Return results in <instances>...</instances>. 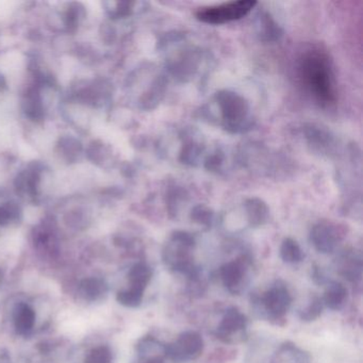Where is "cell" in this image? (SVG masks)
I'll return each mask as SVG.
<instances>
[{"label":"cell","mask_w":363,"mask_h":363,"mask_svg":"<svg viewBox=\"0 0 363 363\" xmlns=\"http://www.w3.org/2000/svg\"><path fill=\"white\" fill-rule=\"evenodd\" d=\"M35 309L26 303H20L13 310V324L16 333L20 335H28L35 328Z\"/></svg>","instance_id":"cell-20"},{"label":"cell","mask_w":363,"mask_h":363,"mask_svg":"<svg viewBox=\"0 0 363 363\" xmlns=\"http://www.w3.org/2000/svg\"><path fill=\"white\" fill-rule=\"evenodd\" d=\"M214 101L220 114V125L233 135L252 130L254 118L250 104L239 93L230 90L218 91Z\"/></svg>","instance_id":"cell-3"},{"label":"cell","mask_w":363,"mask_h":363,"mask_svg":"<svg viewBox=\"0 0 363 363\" xmlns=\"http://www.w3.org/2000/svg\"><path fill=\"white\" fill-rule=\"evenodd\" d=\"M191 220L205 228H211L214 223V212L205 205L195 206L191 212Z\"/></svg>","instance_id":"cell-29"},{"label":"cell","mask_w":363,"mask_h":363,"mask_svg":"<svg viewBox=\"0 0 363 363\" xmlns=\"http://www.w3.org/2000/svg\"><path fill=\"white\" fill-rule=\"evenodd\" d=\"M205 342L201 333L186 330L180 333L173 342L167 344V357L175 363L196 360L203 354Z\"/></svg>","instance_id":"cell-7"},{"label":"cell","mask_w":363,"mask_h":363,"mask_svg":"<svg viewBox=\"0 0 363 363\" xmlns=\"http://www.w3.org/2000/svg\"><path fill=\"white\" fill-rule=\"evenodd\" d=\"M335 271L344 279L357 284L362 278V258L356 250H346L335 260Z\"/></svg>","instance_id":"cell-14"},{"label":"cell","mask_w":363,"mask_h":363,"mask_svg":"<svg viewBox=\"0 0 363 363\" xmlns=\"http://www.w3.org/2000/svg\"><path fill=\"white\" fill-rule=\"evenodd\" d=\"M323 309H324V303H323L322 297H312L310 303L299 311V318L303 322H313L320 318Z\"/></svg>","instance_id":"cell-28"},{"label":"cell","mask_w":363,"mask_h":363,"mask_svg":"<svg viewBox=\"0 0 363 363\" xmlns=\"http://www.w3.org/2000/svg\"><path fill=\"white\" fill-rule=\"evenodd\" d=\"M137 359L133 363H167V344L154 337H144L137 344Z\"/></svg>","instance_id":"cell-13"},{"label":"cell","mask_w":363,"mask_h":363,"mask_svg":"<svg viewBox=\"0 0 363 363\" xmlns=\"http://www.w3.org/2000/svg\"><path fill=\"white\" fill-rule=\"evenodd\" d=\"M255 303L262 318L273 324L279 325L290 310L292 296L286 284L281 280H277L261 296L257 297Z\"/></svg>","instance_id":"cell-4"},{"label":"cell","mask_w":363,"mask_h":363,"mask_svg":"<svg viewBox=\"0 0 363 363\" xmlns=\"http://www.w3.org/2000/svg\"><path fill=\"white\" fill-rule=\"evenodd\" d=\"M45 174V165L33 161L21 169L14 180L16 194L23 201L38 205L42 199V180Z\"/></svg>","instance_id":"cell-6"},{"label":"cell","mask_w":363,"mask_h":363,"mask_svg":"<svg viewBox=\"0 0 363 363\" xmlns=\"http://www.w3.org/2000/svg\"><path fill=\"white\" fill-rule=\"evenodd\" d=\"M244 212L250 228H259L267 224L269 218V206L259 197H250L244 201Z\"/></svg>","instance_id":"cell-16"},{"label":"cell","mask_w":363,"mask_h":363,"mask_svg":"<svg viewBox=\"0 0 363 363\" xmlns=\"http://www.w3.org/2000/svg\"><path fill=\"white\" fill-rule=\"evenodd\" d=\"M223 161H224L223 152H220V150L213 152V155L208 157L207 160H206V169H209V171H218L222 167Z\"/></svg>","instance_id":"cell-32"},{"label":"cell","mask_w":363,"mask_h":363,"mask_svg":"<svg viewBox=\"0 0 363 363\" xmlns=\"http://www.w3.org/2000/svg\"><path fill=\"white\" fill-rule=\"evenodd\" d=\"M195 248L194 235L186 231H174L163 246V264L173 273L186 276L192 282L196 281L201 277V269L194 262Z\"/></svg>","instance_id":"cell-2"},{"label":"cell","mask_w":363,"mask_h":363,"mask_svg":"<svg viewBox=\"0 0 363 363\" xmlns=\"http://www.w3.org/2000/svg\"><path fill=\"white\" fill-rule=\"evenodd\" d=\"M111 91L110 86L105 80H91V82H79L73 89L72 96L77 101H82L93 107H101L105 105L110 99Z\"/></svg>","instance_id":"cell-11"},{"label":"cell","mask_w":363,"mask_h":363,"mask_svg":"<svg viewBox=\"0 0 363 363\" xmlns=\"http://www.w3.org/2000/svg\"><path fill=\"white\" fill-rule=\"evenodd\" d=\"M257 6L254 0H238L220 5L199 8L195 16L199 22L210 25H223L241 20Z\"/></svg>","instance_id":"cell-5"},{"label":"cell","mask_w":363,"mask_h":363,"mask_svg":"<svg viewBox=\"0 0 363 363\" xmlns=\"http://www.w3.org/2000/svg\"><path fill=\"white\" fill-rule=\"evenodd\" d=\"M137 3H128V1H110L105 3L106 11L111 16V18H124L133 14L135 6Z\"/></svg>","instance_id":"cell-27"},{"label":"cell","mask_w":363,"mask_h":363,"mask_svg":"<svg viewBox=\"0 0 363 363\" xmlns=\"http://www.w3.org/2000/svg\"><path fill=\"white\" fill-rule=\"evenodd\" d=\"M344 229L330 220H320L310 230V243L316 252L331 255L337 252L344 239Z\"/></svg>","instance_id":"cell-9"},{"label":"cell","mask_w":363,"mask_h":363,"mask_svg":"<svg viewBox=\"0 0 363 363\" xmlns=\"http://www.w3.org/2000/svg\"><path fill=\"white\" fill-rule=\"evenodd\" d=\"M45 86H50L35 79V84L27 88L23 96V111L33 122H41L45 118L46 108L42 96V89Z\"/></svg>","instance_id":"cell-12"},{"label":"cell","mask_w":363,"mask_h":363,"mask_svg":"<svg viewBox=\"0 0 363 363\" xmlns=\"http://www.w3.org/2000/svg\"><path fill=\"white\" fill-rule=\"evenodd\" d=\"M84 363H113V354L107 345L97 346L89 352Z\"/></svg>","instance_id":"cell-30"},{"label":"cell","mask_w":363,"mask_h":363,"mask_svg":"<svg viewBox=\"0 0 363 363\" xmlns=\"http://www.w3.org/2000/svg\"><path fill=\"white\" fill-rule=\"evenodd\" d=\"M306 139L308 143L320 152H330L333 146V138L330 133L320 127L310 125L305 129Z\"/></svg>","instance_id":"cell-23"},{"label":"cell","mask_w":363,"mask_h":363,"mask_svg":"<svg viewBox=\"0 0 363 363\" xmlns=\"http://www.w3.org/2000/svg\"><path fill=\"white\" fill-rule=\"evenodd\" d=\"M297 76L303 90L320 107H330L335 104L337 84L326 52L318 48L303 52L297 63Z\"/></svg>","instance_id":"cell-1"},{"label":"cell","mask_w":363,"mask_h":363,"mask_svg":"<svg viewBox=\"0 0 363 363\" xmlns=\"http://www.w3.org/2000/svg\"><path fill=\"white\" fill-rule=\"evenodd\" d=\"M250 261L246 257L233 259L222 265L220 281L227 292L240 295L246 290L250 281Z\"/></svg>","instance_id":"cell-8"},{"label":"cell","mask_w":363,"mask_h":363,"mask_svg":"<svg viewBox=\"0 0 363 363\" xmlns=\"http://www.w3.org/2000/svg\"><path fill=\"white\" fill-rule=\"evenodd\" d=\"M257 33L261 41L267 43L279 41L284 30L269 12H261L257 18Z\"/></svg>","instance_id":"cell-19"},{"label":"cell","mask_w":363,"mask_h":363,"mask_svg":"<svg viewBox=\"0 0 363 363\" xmlns=\"http://www.w3.org/2000/svg\"><path fill=\"white\" fill-rule=\"evenodd\" d=\"M86 18V9L79 3L67 4L65 11L61 14V22L63 28L67 33H74L77 30L82 21Z\"/></svg>","instance_id":"cell-24"},{"label":"cell","mask_w":363,"mask_h":363,"mask_svg":"<svg viewBox=\"0 0 363 363\" xmlns=\"http://www.w3.org/2000/svg\"><path fill=\"white\" fill-rule=\"evenodd\" d=\"M23 218V209L16 199H10L7 193L0 190V227L18 225Z\"/></svg>","instance_id":"cell-17"},{"label":"cell","mask_w":363,"mask_h":363,"mask_svg":"<svg viewBox=\"0 0 363 363\" xmlns=\"http://www.w3.org/2000/svg\"><path fill=\"white\" fill-rule=\"evenodd\" d=\"M348 299V290L343 284L339 281H329L325 289L324 294L322 296V301L324 307L340 311L345 307Z\"/></svg>","instance_id":"cell-18"},{"label":"cell","mask_w":363,"mask_h":363,"mask_svg":"<svg viewBox=\"0 0 363 363\" xmlns=\"http://www.w3.org/2000/svg\"><path fill=\"white\" fill-rule=\"evenodd\" d=\"M201 152H203V147H201L199 143L194 141L188 142L184 145L180 160L186 164L195 165L199 161Z\"/></svg>","instance_id":"cell-31"},{"label":"cell","mask_w":363,"mask_h":363,"mask_svg":"<svg viewBox=\"0 0 363 363\" xmlns=\"http://www.w3.org/2000/svg\"><path fill=\"white\" fill-rule=\"evenodd\" d=\"M108 292V286L101 278H86L80 282L78 293L80 296L88 301H99L103 298Z\"/></svg>","instance_id":"cell-22"},{"label":"cell","mask_w":363,"mask_h":363,"mask_svg":"<svg viewBox=\"0 0 363 363\" xmlns=\"http://www.w3.org/2000/svg\"><path fill=\"white\" fill-rule=\"evenodd\" d=\"M279 255L281 260L286 264H298L303 262L305 258L301 245L297 243L296 240L292 238H286L280 244Z\"/></svg>","instance_id":"cell-25"},{"label":"cell","mask_w":363,"mask_h":363,"mask_svg":"<svg viewBox=\"0 0 363 363\" xmlns=\"http://www.w3.org/2000/svg\"><path fill=\"white\" fill-rule=\"evenodd\" d=\"M1 282H3V273L0 271V284H1Z\"/></svg>","instance_id":"cell-33"},{"label":"cell","mask_w":363,"mask_h":363,"mask_svg":"<svg viewBox=\"0 0 363 363\" xmlns=\"http://www.w3.org/2000/svg\"><path fill=\"white\" fill-rule=\"evenodd\" d=\"M152 267L144 262L135 263L130 269H129L128 286L124 289L125 291L138 298H144V293L150 284L152 278Z\"/></svg>","instance_id":"cell-15"},{"label":"cell","mask_w":363,"mask_h":363,"mask_svg":"<svg viewBox=\"0 0 363 363\" xmlns=\"http://www.w3.org/2000/svg\"><path fill=\"white\" fill-rule=\"evenodd\" d=\"M248 320L238 308L230 307L224 312L216 335L224 343L233 344L243 341L247 333Z\"/></svg>","instance_id":"cell-10"},{"label":"cell","mask_w":363,"mask_h":363,"mask_svg":"<svg viewBox=\"0 0 363 363\" xmlns=\"http://www.w3.org/2000/svg\"><path fill=\"white\" fill-rule=\"evenodd\" d=\"M59 148H60V155L69 161V162H74V161L79 159L80 155L82 152V145L77 139L73 137H65L60 140L59 143Z\"/></svg>","instance_id":"cell-26"},{"label":"cell","mask_w":363,"mask_h":363,"mask_svg":"<svg viewBox=\"0 0 363 363\" xmlns=\"http://www.w3.org/2000/svg\"><path fill=\"white\" fill-rule=\"evenodd\" d=\"M269 363H311V359L305 350L286 342L276 350Z\"/></svg>","instance_id":"cell-21"}]
</instances>
